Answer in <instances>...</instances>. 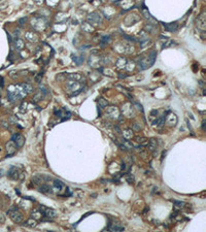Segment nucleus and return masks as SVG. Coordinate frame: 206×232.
Wrapping results in <instances>:
<instances>
[{
  "mask_svg": "<svg viewBox=\"0 0 206 232\" xmlns=\"http://www.w3.org/2000/svg\"><path fill=\"white\" fill-rule=\"evenodd\" d=\"M7 215L9 216V218H10L15 223H21V222L23 221V214L19 211L18 207L10 208L7 212Z\"/></svg>",
  "mask_w": 206,
  "mask_h": 232,
  "instance_id": "f257e3e1",
  "label": "nucleus"
},
{
  "mask_svg": "<svg viewBox=\"0 0 206 232\" xmlns=\"http://www.w3.org/2000/svg\"><path fill=\"white\" fill-rule=\"evenodd\" d=\"M39 209L41 211V212L43 214V216H45V217H48V218H49V219H53V218L57 217V215H58V214H57V212H56L55 209L44 207L43 205L40 206Z\"/></svg>",
  "mask_w": 206,
  "mask_h": 232,
  "instance_id": "f03ea898",
  "label": "nucleus"
},
{
  "mask_svg": "<svg viewBox=\"0 0 206 232\" xmlns=\"http://www.w3.org/2000/svg\"><path fill=\"white\" fill-rule=\"evenodd\" d=\"M11 139H12V141L15 143L17 148H22L25 143V138H24L23 135H21V134H14Z\"/></svg>",
  "mask_w": 206,
  "mask_h": 232,
  "instance_id": "7ed1b4c3",
  "label": "nucleus"
},
{
  "mask_svg": "<svg viewBox=\"0 0 206 232\" xmlns=\"http://www.w3.org/2000/svg\"><path fill=\"white\" fill-rule=\"evenodd\" d=\"M7 175L11 178V180H17V178L19 177V171H18L17 167L11 166L10 169H9L8 172H7Z\"/></svg>",
  "mask_w": 206,
  "mask_h": 232,
  "instance_id": "20e7f679",
  "label": "nucleus"
},
{
  "mask_svg": "<svg viewBox=\"0 0 206 232\" xmlns=\"http://www.w3.org/2000/svg\"><path fill=\"white\" fill-rule=\"evenodd\" d=\"M165 120L167 121V124H169L170 126H175L177 123V118L174 114H169V116H166V119Z\"/></svg>",
  "mask_w": 206,
  "mask_h": 232,
  "instance_id": "39448f33",
  "label": "nucleus"
},
{
  "mask_svg": "<svg viewBox=\"0 0 206 232\" xmlns=\"http://www.w3.org/2000/svg\"><path fill=\"white\" fill-rule=\"evenodd\" d=\"M164 28L167 31H170V32H175L178 28V25H177L176 22L174 23H170V24H164Z\"/></svg>",
  "mask_w": 206,
  "mask_h": 232,
  "instance_id": "423d86ee",
  "label": "nucleus"
},
{
  "mask_svg": "<svg viewBox=\"0 0 206 232\" xmlns=\"http://www.w3.org/2000/svg\"><path fill=\"white\" fill-rule=\"evenodd\" d=\"M15 149H17V146H15V143L14 141H8L7 143H6V151L8 152L9 155L14 154Z\"/></svg>",
  "mask_w": 206,
  "mask_h": 232,
  "instance_id": "0eeeda50",
  "label": "nucleus"
},
{
  "mask_svg": "<svg viewBox=\"0 0 206 232\" xmlns=\"http://www.w3.org/2000/svg\"><path fill=\"white\" fill-rule=\"evenodd\" d=\"M39 192L40 193H43V194H48V193H53V191H52V188L49 187V186H48V185H44V184H42L41 186L39 187Z\"/></svg>",
  "mask_w": 206,
  "mask_h": 232,
  "instance_id": "6e6552de",
  "label": "nucleus"
},
{
  "mask_svg": "<svg viewBox=\"0 0 206 232\" xmlns=\"http://www.w3.org/2000/svg\"><path fill=\"white\" fill-rule=\"evenodd\" d=\"M147 149L149 150V151H155L156 149H157V140L156 139H154V138H152L151 140H148V142H147Z\"/></svg>",
  "mask_w": 206,
  "mask_h": 232,
  "instance_id": "1a4fd4ad",
  "label": "nucleus"
},
{
  "mask_svg": "<svg viewBox=\"0 0 206 232\" xmlns=\"http://www.w3.org/2000/svg\"><path fill=\"white\" fill-rule=\"evenodd\" d=\"M109 230L110 231H124L125 230V227L122 226V225H118V224H113V225H109Z\"/></svg>",
  "mask_w": 206,
  "mask_h": 232,
  "instance_id": "9d476101",
  "label": "nucleus"
},
{
  "mask_svg": "<svg viewBox=\"0 0 206 232\" xmlns=\"http://www.w3.org/2000/svg\"><path fill=\"white\" fill-rule=\"evenodd\" d=\"M197 26H199L201 29H205V18H204V14H202L200 17L198 18L197 20Z\"/></svg>",
  "mask_w": 206,
  "mask_h": 232,
  "instance_id": "9b49d317",
  "label": "nucleus"
},
{
  "mask_svg": "<svg viewBox=\"0 0 206 232\" xmlns=\"http://www.w3.org/2000/svg\"><path fill=\"white\" fill-rule=\"evenodd\" d=\"M36 220L35 219H29V220H27L26 221V223H25V226H27V227H30V228H33V227H35L36 226Z\"/></svg>",
  "mask_w": 206,
  "mask_h": 232,
  "instance_id": "f8f14e48",
  "label": "nucleus"
},
{
  "mask_svg": "<svg viewBox=\"0 0 206 232\" xmlns=\"http://www.w3.org/2000/svg\"><path fill=\"white\" fill-rule=\"evenodd\" d=\"M43 181H44L43 175H35V177H32V182H34L35 184H41Z\"/></svg>",
  "mask_w": 206,
  "mask_h": 232,
  "instance_id": "ddd939ff",
  "label": "nucleus"
},
{
  "mask_svg": "<svg viewBox=\"0 0 206 232\" xmlns=\"http://www.w3.org/2000/svg\"><path fill=\"white\" fill-rule=\"evenodd\" d=\"M41 211L40 209H33V212H32V218L33 219H40L41 218Z\"/></svg>",
  "mask_w": 206,
  "mask_h": 232,
  "instance_id": "4468645a",
  "label": "nucleus"
},
{
  "mask_svg": "<svg viewBox=\"0 0 206 232\" xmlns=\"http://www.w3.org/2000/svg\"><path fill=\"white\" fill-rule=\"evenodd\" d=\"M123 135H124V137L126 139H130V138H132V137H133V132H132V130H131V129H126L124 131Z\"/></svg>",
  "mask_w": 206,
  "mask_h": 232,
  "instance_id": "2eb2a0df",
  "label": "nucleus"
},
{
  "mask_svg": "<svg viewBox=\"0 0 206 232\" xmlns=\"http://www.w3.org/2000/svg\"><path fill=\"white\" fill-rule=\"evenodd\" d=\"M165 119H166V116H163V117H161V118H159V119H157L155 122H154V124H156L157 126H162V125H164L165 124Z\"/></svg>",
  "mask_w": 206,
  "mask_h": 232,
  "instance_id": "dca6fc26",
  "label": "nucleus"
},
{
  "mask_svg": "<svg viewBox=\"0 0 206 232\" xmlns=\"http://www.w3.org/2000/svg\"><path fill=\"white\" fill-rule=\"evenodd\" d=\"M54 186L57 188L58 190H62V189H64V184L62 183L61 181H59V180H55L54 181Z\"/></svg>",
  "mask_w": 206,
  "mask_h": 232,
  "instance_id": "f3484780",
  "label": "nucleus"
},
{
  "mask_svg": "<svg viewBox=\"0 0 206 232\" xmlns=\"http://www.w3.org/2000/svg\"><path fill=\"white\" fill-rule=\"evenodd\" d=\"M68 78H71V80H74V81H82L83 76L78 73H74V74H69V76H68Z\"/></svg>",
  "mask_w": 206,
  "mask_h": 232,
  "instance_id": "a211bd4d",
  "label": "nucleus"
},
{
  "mask_svg": "<svg viewBox=\"0 0 206 232\" xmlns=\"http://www.w3.org/2000/svg\"><path fill=\"white\" fill-rule=\"evenodd\" d=\"M98 104H99V106H100V107L104 108V107H106V106H107V101H106L104 98H99L98 99Z\"/></svg>",
  "mask_w": 206,
  "mask_h": 232,
  "instance_id": "6ab92c4d",
  "label": "nucleus"
},
{
  "mask_svg": "<svg viewBox=\"0 0 206 232\" xmlns=\"http://www.w3.org/2000/svg\"><path fill=\"white\" fill-rule=\"evenodd\" d=\"M22 87L24 88V90L26 91L27 93H30V92H32V91H33L32 86H31V85H29V84H22Z\"/></svg>",
  "mask_w": 206,
  "mask_h": 232,
  "instance_id": "aec40b11",
  "label": "nucleus"
},
{
  "mask_svg": "<svg viewBox=\"0 0 206 232\" xmlns=\"http://www.w3.org/2000/svg\"><path fill=\"white\" fill-rule=\"evenodd\" d=\"M43 98V94L41 93V92H39V93H37L36 95H34V97H33V101L34 102H37V101H39V100H41Z\"/></svg>",
  "mask_w": 206,
  "mask_h": 232,
  "instance_id": "412c9836",
  "label": "nucleus"
},
{
  "mask_svg": "<svg viewBox=\"0 0 206 232\" xmlns=\"http://www.w3.org/2000/svg\"><path fill=\"white\" fill-rule=\"evenodd\" d=\"M124 146H126V149H127V150H129V149H132V148H134L133 143H132V142H130L129 140H124Z\"/></svg>",
  "mask_w": 206,
  "mask_h": 232,
  "instance_id": "4be33fe9",
  "label": "nucleus"
},
{
  "mask_svg": "<svg viewBox=\"0 0 206 232\" xmlns=\"http://www.w3.org/2000/svg\"><path fill=\"white\" fill-rule=\"evenodd\" d=\"M136 140L139 143H142L143 146H145L146 145V140H147V139H146L145 137H136Z\"/></svg>",
  "mask_w": 206,
  "mask_h": 232,
  "instance_id": "5701e85b",
  "label": "nucleus"
},
{
  "mask_svg": "<svg viewBox=\"0 0 206 232\" xmlns=\"http://www.w3.org/2000/svg\"><path fill=\"white\" fill-rule=\"evenodd\" d=\"M15 46H17V49H19V50H22V48H23V46H24V43H23V41L19 39L18 41L15 42Z\"/></svg>",
  "mask_w": 206,
  "mask_h": 232,
  "instance_id": "b1692460",
  "label": "nucleus"
},
{
  "mask_svg": "<svg viewBox=\"0 0 206 232\" xmlns=\"http://www.w3.org/2000/svg\"><path fill=\"white\" fill-rule=\"evenodd\" d=\"M5 223V216L0 212V224H4Z\"/></svg>",
  "mask_w": 206,
  "mask_h": 232,
  "instance_id": "393cba45",
  "label": "nucleus"
},
{
  "mask_svg": "<svg viewBox=\"0 0 206 232\" xmlns=\"http://www.w3.org/2000/svg\"><path fill=\"white\" fill-rule=\"evenodd\" d=\"M142 14L145 15V18H147V19H152L151 15H149V12H147V10H145V9H142Z\"/></svg>",
  "mask_w": 206,
  "mask_h": 232,
  "instance_id": "a878e982",
  "label": "nucleus"
},
{
  "mask_svg": "<svg viewBox=\"0 0 206 232\" xmlns=\"http://www.w3.org/2000/svg\"><path fill=\"white\" fill-rule=\"evenodd\" d=\"M42 78V72L41 73H39L38 76H37L36 77H35V81H36V83H40V80Z\"/></svg>",
  "mask_w": 206,
  "mask_h": 232,
  "instance_id": "bb28decb",
  "label": "nucleus"
},
{
  "mask_svg": "<svg viewBox=\"0 0 206 232\" xmlns=\"http://www.w3.org/2000/svg\"><path fill=\"white\" fill-rule=\"evenodd\" d=\"M9 122H10V124H17V118L10 117L9 118Z\"/></svg>",
  "mask_w": 206,
  "mask_h": 232,
  "instance_id": "cd10ccee",
  "label": "nucleus"
},
{
  "mask_svg": "<svg viewBox=\"0 0 206 232\" xmlns=\"http://www.w3.org/2000/svg\"><path fill=\"white\" fill-rule=\"evenodd\" d=\"M54 112H55L56 115H59V117H62V111H60V109H57V108H56L55 111H54Z\"/></svg>",
  "mask_w": 206,
  "mask_h": 232,
  "instance_id": "c85d7f7f",
  "label": "nucleus"
},
{
  "mask_svg": "<svg viewBox=\"0 0 206 232\" xmlns=\"http://www.w3.org/2000/svg\"><path fill=\"white\" fill-rule=\"evenodd\" d=\"M108 40H110V36H107V37H104L103 38V42H105V43H107V42H109Z\"/></svg>",
  "mask_w": 206,
  "mask_h": 232,
  "instance_id": "c756f323",
  "label": "nucleus"
},
{
  "mask_svg": "<svg viewBox=\"0 0 206 232\" xmlns=\"http://www.w3.org/2000/svg\"><path fill=\"white\" fill-rule=\"evenodd\" d=\"M25 22H26V19H25V18H23V19H20V20H19V23H20L21 25L23 24V23H25Z\"/></svg>",
  "mask_w": 206,
  "mask_h": 232,
  "instance_id": "7c9ffc66",
  "label": "nucleus"
},
{
  "mask_svg": "<svg viewBox=\"0 0 206 232\" xmlns=\"http://www.w3.org/2000/svg\"><path fill=\"white\" fill-rule=\"evenodd\" d=\"M156 115H158V111H152V112H151V116H152V117H155Z\"/></svg>",
  "mask_w": 206,
  "mask_h": 232,
  "instance_id": "2f4dec72",
  "label": "nucleus"
},
{
  "mask_svg": "<svg viewBox=\"0 0 206 232\" xmlns=\"http://www.w3.org/2000/svg\"><path fill=\"white\" fill-rule=\"evenodd\" d=\"M134 129H135V130H140V127L138 126V124H137V123L134 124Z\"/></svg>",
  "mask_w": 206,
  "mask_h": 232,
  "instance_id": "473e14b6",
  "label": "nucleus"
},
{
  "mask_svg": "<svg viewBox=\"0 0 206 232\" xmlns=\"http://www.w3.org/2000/svg\"><path fill=\"white\" fill-rule=\"evenodd\" d=\"M114 130H117V131H118V133H121V132H122L121 129L118 128V126H114Z\"/></svg>",
  "mask_w": 206,
  "mask_h": 232,
  "instance_id": "72a5a7b5",
  "label": "nucleus"
},
{
  "mask_svg": "<svg viewBox=\"0 0 206 232\" xmlns=\"http://www.w3.org/2000/svg\"><path fill=\"white\" fill-rule=\"evenodd\" d=\"M202 129H203V130H205V121H203V122H202Z\"/></svg>",
  "mask_w": 206,
  "mask_h": 232,
  "instance_id": "f704fd0d",
  "label": "nucleus"
}]
</instances>
